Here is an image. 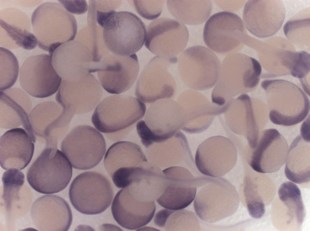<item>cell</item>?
Returning a JSON list of instances; mask_svg holds the SVG:
<instances>
[{"instance_id": "obj_1", "label": "cell", "mask_w": 310, "mask_h": 231, "mask_svg": "<svg viewBox=\"0 0 310 231\" xmlns=\"http://www.w3.org/2000/svg\"><path fill=\"white\" fill-rule=\"evenodd\" d=\"M262 71L260 63L254 58L239 53L228 55L221 65L219 77L212 93V102L226 108L236 96L256 88Z\"/></svg>"}, {"instance_id": "obj_2", "label": "cell", "mask_w": 310, "mask_h": 231, "mask_svg": "<svg viewBox=\"0 0 310 231\" xmlns=\"http://www.w3.org/2000/svg\"><path fill=\"white\" fill-rule=\"evenodd\" d=\"M269 117L273 123L285 126L295 125L302 121L310 111V101L298 86L282 79L262 81Z\"/></svg>"}, {"instance_id": "obj_3", "label": "cell", "mask_w": 310, "mask_h": 231, "mask_svg": "<svg viewBox=\"0 0 310 231\" xmlns=\"http://www.w3.org/2000/svg\"><path fill=\"white\" fill-rule=\"evenodd\" d=\"M33 33L38 46L51 56L58 47L73 40L77 26L74 16L61 4L45 2L39 6L31 17Z\"/></svg>"}, {"instance_id": "obj_4", "label": "cell", "mask_w": 310, "mask_h": 231, "mask_svg": "<svg viewBox=\"0 0 310 231\" xmlns=\"http://www.w3.org/2000/svg\"><path fill=\"white\" fill-rule=\"evenodd\" d=\"M215 178H197L193 202L196 215L210 223L232 215L240 202L239 195L233 185L225 179Z\"/></svg>"}, {"instance_id": "obj_5", "label": "cell", "mask_w": 310, "mask_h": 231, "mask_svg": "<svg viewBox=\"0 0 310 231\" xmlns=\"http://www.w3.org/2000/svg\"><path fill=\"white\" fill-rule=\"evenodd\" d=\"M101 27L103 41L112 53L129 56L138 51L145 43L146 28L141 19L133 13L114 11Z\"/></svg>"}, {"instance_id": "obj_6", "label": "cell", "mask_w": 310, "mask_h": 231, "mask_svg": "<svg viewBox=\"0 0 310 231\" xmlns=\"http://www.w3.org/2000/svg\"><path fill=\"white\" fill-rule=\"evenodd\" d=\"M71 164L64 154L53 147L45 149L29 168L27 181L36 191L44 194L58 192L70 181Z\"/></svg>"}, {"instance_id": "obj_7", "label": "cell", "mask_w": 310, "mask_h": 231, "mask_svg": "<svg viewBox=\"0 0 310 231\" xmlns=\"http://www.w3.org/2000/svg\"><path fill=\"white\" fill-rule=\"evenodd\" d=\"M114 195L110 180L101 173L93 171L81 173L73 180L69 196L74 207L87 215L97 214L110 205Z\"/></svg>"}, {"instance_id": "obj_8", "label": "cell", "mask_w": 310, "mask_h": 231, "mask_svg": "<svg viewBox=\"0 0 310 231\" xmlns=\"http://www.w3.org/2000/svg\"><path fill=\"white\" fill-rule=\"evenodd\" d=\"M144 103L132 96L116 94L107 97L99 103L91 121L99 131L116 132L134 124L145 115Z\"/></svg>"}, {"instance_id": "obj_9", "label": "cell", "mask_w": 310, "mask_h": 231, "mask_svg": "<svg viewBox=\"0 0 310 231\" xmlns=\"http://www.w3.org/2000/svg\"><path fill=\"white\" fill-rule=\"evenodd\" d=\"M178 68L184 83L191 89L204 90L215 85L221 65L215 54L201 46L190 47L177 58Z\"/></svg>"}, {"instance_id": "obj_10", "label": "cell", "mask_w": 310, "mask_h": 231, "mask_svg": "<svg viewBox=\"0 0 310 231\" xmlns=\"http://www.w3.org/2000/svg\"><path fill=\"white\" fill-rule=\"evenodd\" d=\"M61 149L72 167L76 169H91L102 159L106 144L102 134L87 125L74 128L62 141Z\"/></svg>"}, {"instance_id": "obj_11", "label": "cell", "mask_w": 310, "mask_h": 231, "mask_svg": "<svg viewBox=\"0 0 310 231\" xmlns=\"http://www.w3.org/2000/svg\"><path fill=\"white\" fill-rule=\"evenodd\" d=\"M203 36L206 46L221 54L237 51L247 37L240 18L228 11L218 12L211 16L205 25Z\"/></svg>"}, {"instance_id": "obj_12", "label": "cell", "mask_w": 310, "mask_h": 231, "mask_svg": "<svg viewBox=\"0 0 310 231\" xmlns=\"http://www.w3.org/2000/svg\"><path fill=\"white\" fill-rule=\"evenodd\" d=\"M177 58L168 59L157 56L146 66L138 79L135 94L143 103H153L161 98H170L176 93V84L170 72Z\"/></svg>"}, {"instance_id": "obj_13", "label": "cell", "mask_w": 310, "mask_h": 231, "mask_svg": "<svg viewBox=\"0 0 310 231\" xmlns=\"http://www.w3.org/2000/svg\"><path fill=\"white\" fill-rule=\"evenodd\" d=\"M146 31L145 47L155 55L168 59L177 58L189 38L186 27L170 18L154 20L147 26Z\"/></svg>"}, {"instance_id": "obj_14", "label": "cell", "mask_w": 310, "mask_h": 231, "mask_svg": "<svg viewBox=\"0 0 310 231\" xmlns=\"http://www.w3.org/2000/svg\"><path fill=\"white\" fill-rule=\"evenodd\" d=\"M62 79L54 68L51 57L46 54L28 57L20 70L22 88L36 98H45L54 94L58 90Z\"/></svg>"}, {"instance_id": "obj_15", "label": "cell", "mask_w": 310, "mask_h": 231, "mask_svg": "<svg viewBox=\"0 0 310 231\" xmlns=\"http://www.w3.org/2000/svg\"><path fill=\"white\" fill-rule=\"evenodd\" d=\"M50 57L54 68L63 80L77 81L96 72L97 63L92 52L77 40L63 43Z\"/></svg>"}, {"instance_id": "obj_16", "label": "cell", "mask_w": 310, "mask_h": 231, "mask_svg": "<svg viewBox=\"0 0 310 231\" xmlns=\"http://www.w3.org/2000/svg\"><path fill=\"white\" fill-rule=\"evenodd\" d=\"M102 95L101 85L90 74L77 81L63 80L55 99L64 110L73 116L91 111L99 104Z\"/></svg>"}, {"instance_id": "obj_17", "label": "cell", "mask_w": 310, "mask_h": 231, "mask_svg": "<svg viewBox=\"0 0 310 231\" xmlns=\"http://www.w3.org/2000/svg\"><path fill=\"white\" fill-rule=\"evenodd\" d=\"M139 71L136 54L129 56L109 54L98 63L96 69L103 88L109 93L116 94L126 91L132 87Z\"/></svg>"}, {"instance_id": "obj_18", "label": "cell", "mask_w": 310, "mask_h": 231, "mask_svg": "<svg viewBox=\"0 0 310 231\" xmlns=\"http://www.w3.org/2000/svg\"><path fill=\"white\" fill-rule=\"evenodd\" d=\"M285 15V7L280 0H249L244 7L243 23L253 35L265 38L279 30Z\"/></svg>"}, {"instance_id": "obj_19", "label": "cell", "mask_w": 310, "mask_h": 231, "mask_svg": "<svg viewBox=\"0 0 310 231\" xmlns=\"http://www.w3.org/2000/svg\"><path fill=\"white\" fill-rule=\"evenodd\" d=\"M288 147L286 139L277 130H263L256 146L250 149L249 164L258 173L276 172L284 164Z\"/></svg>"}, {"instance_id": "obj_20", "label": "cell", "mask_w": 310, "mask_h": 231, "mask_svg": "<svg viewBox=\"0 0 310 231\" xmlns=\"http://www.w3.org/2000/svg\"><path fill=\"white\" fill-rule=\"evenodd\" d=\"M187 120L183 107L171 98L159 99L152 103L145 113L144 120L157 142L171 138Z\"/></svg>"}, {"instance_id": "obj_21", "label": "cell", "mask_w": 310, "mask_h": 231, "mask_svg": "<svg viewBox=\"0 0 310 231\" xmlns=\"http://www.w3.org/2000/svg\"><path fill=\"white\" fill-rule=\"evenodd\" d=\"M166 179L165 189L156 201L161 206L172 210L183 209L195 197L197 178L184 167L175 166L163 171Z\"/></svg>"}, {"instance_id": "obj_22", "label": "cell", "mask_w": 310, "mask_h": 231, "mask_svg": "<svg viewBox=\"0 0 310 231\" xmlns=\"http://www.w3.org/2000/svg\"><path fill=\"white\" fill-rule=\"evenodd\" d=\"M31 215L34 225L40 231H67L72 220L68 204L55 194L45 195L37 199L32 206Z\"/></svg>"}, {"instance_id": "obj_23", "label": "cell", "mask_w": 310, "mask_h": 231, "mask_svg": "<svg viewBox=\"0 0 310 231\" xmlns=\"http://www.w3.org/2000/svg\"><path fill=\"white\" fill-rule=\"evenodd\" d=\"M0 44L8 49L21 47L27 50L38 46L37 39L31 31V21L24 12L8 8L0 12Z\"/></svg>"}, {"instance_id": "obj_24", "label": "cell", "mask_w": 310, "mask_h": 231, "mask_svg": "<svg viewBox=\"0 0 310 231\" xmlns=\"http://www.w3.org/2000/svg\"><path fill=\"white\" fill-rule=\"evenodd\" d=\"M111 210L114 220L119 225L134 230L151 221L155 213L156 205L154 201L144 202L137 199L127 187L116 194Z\"/></svg>"}, {"instance_id": "obj_25", "label": "cell", "mask_w": 310, "mask_h": 231, "mask_svg": "<svg viewBox=\"0 0 310 231\" xmlns=\"http://www.w3.org/2000/svg\"><path fill=\"white\" fill-rule=\"evenodd\" d=\"M128 187L137 199L154 201L163 193L166 186L164 174L160 167L148 161L131 168Z\"/></svg>"}, {"instance_id": "obj_26", "label": "cell", "mask_w": 310, "mask_h": 231, "mask_svg": "<svg viewBox=\"0 0 310 231\" xmlns=\"http://www.w3.org/2000/svg\"><path fill=\"white\" fill-rule=\"evenodd\" d=\"M27 132L15 128L5 133L0 139V164L4 169L22 170L30 162L34 145Z\"/></svg>"}, {"instance_id": "obj_27", "label": "cell", "mask_w": 310, "mask_h": 231, "mask_svg": "<svg viewBox=\"0 0 310 231\" xmlns=\"http://www.w3.org/2000/svg\"><path fill=\"white\" fill-rule=\"evenodd\" d=\"M31 107L30 97L21 89L14 88L0 91L2 127L9 129L22 124L31 139H35L28 115L29 112L26 110L30 111Z\"/></svg>"}, {"instance_id": "obj_28", "label": "cell", "mask_w": 310, "mask_h": 231, "mask_svg": "<svg viewBox=\"0 0 310 231\" xmlns=\"http://www.w3.org/2000/svg\"><path fill=\"white\" fill-rule=\"evenodd\" d=\"M251 174L244 179V195L249 214L254 218L259 219L264 215L265 206L274 197L275 188L272 181L265 175Z\"/></svg>"}, {"instance_id": "obj_29", "label": "cell", "mask_w": 310, "mask_h": 231, "mask_svg": "<svg viewBox=\"0 0 310 231\" xmlns=\"http://www.w3.org/2000/svg\"><path fill=\"white\" fill-rule=\"evenodd\" d=\"M310 143L302 135L292 141L285 160V173L291 181L299 184L310 181Z\"/></svg>"}, {"instance_id": "obj_30", "label": "cell", "mask_w": 310, "mask_h": 231, "mask_svg": "<svg viewBox=\"0 0 310 231\" xmlns=\"http://www.w3.org/2000/svg\"><path fill=\"white\" fill-rule=\"evenodd\" d=\"M140 147L131 142L121 141L112 144L104 158L105 168L110 176L122 168L139 165L148 161Z\"/></svg>"}, {"instance_id": "obj_31", "label": "cell", "mask_w": 310, "mask_h": 231, "mask_svg": "<svg viewBox=\"0 0 310 231\" xmlns=\"http://www.w3.org/2000/svg\"><path fill=\"white\" fill-rule=\"evenodd\" d=\"M167 4L174 18L182 23L190 25L204 22L212 9L210 0H168Z\"/></svg>"}, {"instance_id": "obj_32", "label": "cell", "mask_w": 310, "mask_h": 231, "mask_svg": "<svg viewBox=\"0 0 310 231\" xmlns=\"http://www.w3.org/2000/svg\"><path fill=\"white\" fill-rule=\"evenodd\" d=\"M2 180V198L5 210L9 215L19 212L28 201H27L26 195L22 192L25 182L24 174L19 169H9L4 173Z\"/></svg>"}, {"instance_id": "obj_33", "label": "cell", "mask_w": 310, "mask_h": 231, "mask_svg": "<svg viewBox=\"0 0 310 231\" xmlns=\"http://www.w3.org/2000/svg\"><path fill=\"white\" fill-rule=\"evenodd\" d=\"M181 135L179 132L167 140L154 143L147 148V155L150 162L159 167H170L178 164V142Z\"/></svg>"}, {"instance_id": "obj_34", "label": "cell", "mask_w": 310, "mask_h": 231, "mask_svg": "<svg viewBox=\"0 0 310 231\" xmlns=\"http://www.w3.org/2000/svg\"><path fill=\"white\" fill-rule=\"evenodd\" d=\"M279 199L286 206L287 215L290 217L289 224L294 220L298 225L302 224L305 215V209L300 190L295 183L286 181L278 190Z\"/></svg>"}, {"instance_id": "obj_35", "label": "cell", "mask_w": 310, "mask_h": 231, "mask_svg": "<svg viewBox=\"0 0 310 231\" xmlns=\"http://www.w3.org/2000/svg\"><path fill=\"white\" fill-rule=\"evenodd\" d=\"M160 228L166 231L198 230L200 225L197 217L190 211L166 209L165 217Z\"/></svg>"}, {"instance_id": "obj_36", "label": "cell", "mask_w": 310, "mask_h": 231, "mask_svg": "<svg viewBox=\"0 0 310 231\" xmlns=\"http://www.w3.org/2000/svg\"><path fill=\"white\" fill-rule=\"evenodd\" d=\"M283 31L287 39L295 46L302 49H309V17L293 18L285 24Z\"/></svg>"}, {"instance_id": "obj_37", "label": "cell", "mask_w": 310, "mask_h": 231, "mask_svg": "<svg viewBox=\"0 0 310 231\" xmlns=\"http://www.w3.org/2000/svg\"><path fill=\"white\" fill-rule=\"evenodd\" d=\"M0 91L9 89L15 83L19 72L16 57L8 49L1 47Z\"/></svg>"}, {"instance_id": "obj_38", "label": "cell", "mask_w": 310, "mask_h": 231, "mask_svg": "<svg viewBox=\"0 0 310 231\" xmlns=\"http://www.w3.org/2000/svg\"><path fill=\"white\" fill-rule=\"evenodd\" d=\"M134 8L138 13L147 20L155 19L160 15L164 0H134Z\"/></svg>"}, {"instance_id": "obj_39", "label": "cell", "mask_w": 310, "mask_h": 231, "mask_svg": "<svg viewBox=\"0 0 310 231\" xmlns=\"http://www.w3.org/2000/svg\"><path fill=\"white\" fill-rule=\"evenodd\" d=\"M61 4L70 13L77 14L84 13L87 9V5L85 1L72 2V1L59 0Z\"/></svg>"}]
</instances>
